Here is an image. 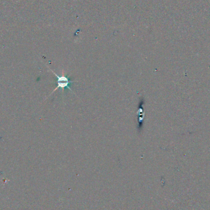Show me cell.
I'll list each match as a JSON object with an SVG mask.
<instances>
[{
    "instance_id": "cell-1",
    "label": "cell",
    "mask_w": 210,
    "mask_h": 210,
    "mask_svg": "<svg viewBox=\"0 0 210 210\" xmlns=\"http://www.w3.org/2000/svg\"><path fill=\"white\" fill-rule=\"evenodd\" d=\"M51 71L54 74L55 77L57 78V86L54 90L53 92L51 94H53L55 91H56L57 90L58 88H62V90H63L62 91L63 92L64 91V88H68V89L71 90V91H73L72 89L71 88V87H69V85L71 84H72V83H74V81H70L68 77H67L66 76H65L63 74H63L62 76H58L55 72H54V71H52V69H51Z\"/></svg>"
}]
</instances>
